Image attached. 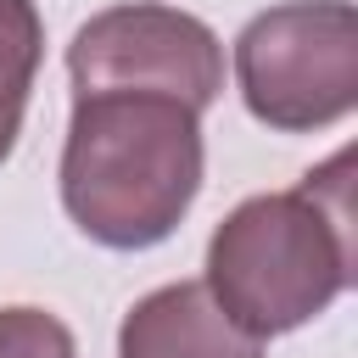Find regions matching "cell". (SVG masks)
Segmentation results:
<instances>
[{"label": "cell", "instance_id": "6da1fadb", "mask_svg": "<svg viewBox=\"0 0 358 358\" xmlns=\"http://www.w3.org/2000/svg\"><path fill=\"white\" fill-rule=\"evenodd\" d=\"M352 157L291 190L246 196L207 241V296L246 336H291L352 285Z\"/></svg>", "mask_w": 358, "mask_h": 358}, {"label": "cell", "instance_id": "7a4b0ae2", "mask_svg": "<svg viewBox=\"0 0 358 358\" xmlns=\"http://www.w3.org/2000/svg\"><path fill=\"white\" fill-rule=\"evenodd\" d=\"M201 112L168 95H73L62 140V207L112 252H145L179 229L201 190Z\"/></svg>", "mask_w": 358, "mask_h": 358}, {"label": "cell", "instance_id": "3957f363", "mask_svg": "<svg viewBox=\"0 0 358 358\" xmlns=\"http://www.w3.org/2000/svg\"><path fill=\"white\" fill-rule=\"evenodd\" d=\"M235 84L274 134H313L358 106L352 0H285L235 34Z\"/></svg>", "mask_w": 358, "mask_h": 358}, {"label": "cell", "instance_id": "277c9868", "mask_svg": "<svg viewBox=\"0 0 358 358\" xmlns=\"http://www.w3.org/2000/svg\"><path fill=\"white\" fill-rule=\"evenodd\" d=\"M67 78L73 95H168L185 101L190 112H207L224 95V45L218 34L157 0L134 6H106L95 11L73 45H67Z\"/></svg>", "mask_w": 358, "mask_h": 358}, {"label": "cell", "instance_id": "5b68a950", "mask_svg": "<svg viewBox=\"0 0 358 358\" xmlns=\"http://www.w3.org/2000/svg\"><path fill=\"white\" fill-rule=\"evenodd\" d=\"M117 358H263V341L229 324L201 280H173L123 313Z\"/></svg>", "mask_w": 358, "mask_h": 358}, {"label": "cell", "instance_id": "8992f818", "mask_svg": "<svg viewBox=\"0 0 358 358\" xmlns=\"http://www.w3.org/2000/svg\"><path fill=\"white\" fill-rule=\"evenodd\" d=\"M45 62V22L34 0H0V162L17 151L34 73Z\"/></svg>", "mask_w": 358, "mask_h": 358}, {"label": "cell", "instance_id": "52a82bcc", "mask_svg": "<svg viewBox=\"0 0 358 358\" xmlns=\"http://www.w3.org/2000/svg\"><path fill=\"white\" fill-rule=\"evenodd\" d=\"M0 358H78L73 330L45 308H0Z\"/></svg>", "mask_w": 358, "mask_h": 358}]
</instances>
